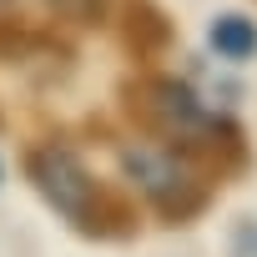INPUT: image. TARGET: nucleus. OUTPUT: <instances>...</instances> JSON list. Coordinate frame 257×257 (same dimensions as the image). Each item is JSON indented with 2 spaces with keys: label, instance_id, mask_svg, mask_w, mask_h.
Wrapping results in <instances>:
<instances>
[{
  "label": "nucleus",
  "instance_id": "obj_1",
  "mask_svg": "<svg viewBox=\"0 0 257 257\" xmlns=\"http://www.w3.org/2000/svg\"><path fill=\"white\" fill-rule=\"evenodd\" d=\"M31 182L41 187V197L66 217V222H76L81 232H111V222H106V197H101V187L91 182V172L81 167V157L71 152V147H41V152H31Z\"/></svg>",
  "mask_w": 257,
  "mask_h": 257
},
{
  "label": "nucleus",
  "instance_id": "obj_2",
  "mask_svg": "<svg viewBox=\"0 0 257 257\" xmlns=\"http://www.w3.org/2000/svg\"><path fill=\"white\" fill-rule=\"evenodd\" d=\"M121 167H126V177H132L167 217H192L207 202V187L197 182V172L177 152H167V147H126Z\"/></svg>",
  "mask_w": 257,
  "mask_h": 257
},
{
  "label": "nucleus",
  "instance_id": "obj_3",
  "mask_svg": "<svg viewBox=\"0 0 257 257\" xmlns=\"http://www.w3.org/2000/svg\"><path fill=\"white\" fill-rule=\"evenodd\" d=\"M126 106H132V116L147 126V132H162V137H177V142L207 126L202 101L182 81H172V76H142V81H132V86H126Z\"/></svg>",
  "mask_w": 257,
  "mask_h": 257
},
{
  "label": "nucleus",
  "instance_id": "obj_4",
  "mask_svg": "<svg viewBox=\"0 0 257 257\" xmlns=\"http://www.w3.org/2000/svg\"><path fill=\"white\" fill-rule=\"evenodd\" d=\"M207 41H212L217 56H227V61H247V56L257 51V26H252L247 16H217Z\"/></svg>",
  "mask_w": 257,
  "mask_h": 257
},
{
  "label": "nucleus",
  "instance_id": "obj_5",
  "mask_svg": "<svg viewBox=\"0 0 257 257\" xmlns=\"http://www.w3.org/2000/svg\"><path fill=\"white\" fill-rule=\"evenodd\" d=\"M51 6H56L66 21H76V26H96L101 11H106V0H51Z\"/></svg>",
  "mask_w": 257,
  "mask_h": 257
}]
</instances>
